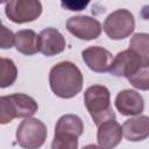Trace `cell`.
I'll use <instances>...</instances> for the list:
<instances>
[{"label": "cell", "mask_w": 149, "mask_h": 149, "mask_svg": "<svg viewBox=\"0 0 149 149\" xmlns=\"http://www.w3.org/2000/svg\"><path fill=\"white\" fill-rule=\"evenodd\" d=\"M102 28L111 40H123L134 31L135 20L128 9L120 8L112 12L105 19Z\"/></svg>", "instance_id": "5b68a950"}, {"label": "cell", "mask_w": 149, "mask_h": 149, "mask_svg": "<svg viewBox=\"0 0 149 149\" xmlns=\"http://www.w3.org/2000/svg\"><path fill=\"white\" fill-rule=\"evenodd\" d=\"M83 73L72 62H59L49 72L50 88L55 95L70 99L76 97L83 88Z\"/></svg>", "instance_id": "6da1fadb"}, {"label": "cell", "mask_w": 149, "mask_h": 149, "mask_svg": "<svg viewBox=\"0 0 149 149\" xmlns=\"http://www.w3.org/2000/svg\"><path fill=\"white\" fill-rule=\"evenodd\" d=\"M142 65L143 64L140 57L132 49H127L115 55L108 72L115 77L128 78L132 74H134Z\"/></svg>", "instance_id": "ba28073f"}, {"label": "cell", "mask_w": 149, "mask_h": 149, "mask_svg": "<svg viewBox=\"0 0 149 149\" xmlns=\"http://www.w3.org/2000/svg\"><path fill=\"white\" fill-rule=\"evenodd\" d=\"M84 104L97 126H100L107 120L115 119V113L111 105L109 90L104 85L87 87L84 92Z\"/></svg>", "instance_id": "7a4b0ae2"}, {"label": "cell", "mask_w": 149, "mask_h": 149, "mask_svg": "<svg viewBox=\"0 0 149 149\" xmlns=\"http://www.w3.org/2000/svg\"><path fill=\"white\" fill-rule=\"evenodd\" d=\"M47 126L38 119L27 118L16 129V141L23 149H38L47 140Z\"/></svg>", "instance_id": "277c9868"}, {"label": "cell", "mask_w": 149, "mask_h": 149, "mask_svg": "<svg viewBox=\"0 0 149 149\" xmlns=\"http://www.w3.org/2000/svg\"><path fill=\"white\" fill-rule=\"evenodd\" d=\"M40 52L50 57L64 51L66 42L62 33L56 28H45L38 34Z\"/></svg>", "instance_id": "8fae6325"}, {"label": "cell", "mask_w": 149, "mask_h": 149, "mask_svg": "<svg viewBox=\"0 0 149 149\" xmlns=\"http://www.w3.org/2000/svg\"><path fill=\"white\" fill-rule=\"evenodd\" d=\"M0 45L2 49L12 48L15 43V34L9 30L6 26H1V34H0Z\"/></svg>", "instance_id": "ffe728a7"}, {"label": "cell", "mask_w": 149, "mask_h": 149, "mask_svg": "<svg viewBox=\"0 0 149 149\" xmlns=\"http://www.w3.org/2000/svg\"><path fill=\"white\" fill-rule=\"evenodd\" d=\"M38 109L34 98L24 93H14L0 98V123L6 125L16 118H30Z\"/></svg>", "instance_id": "3957f363"}, {"label": "cell", "mask_w": 149, "mask_h": 149, "mask_svg": "<svg viewBox=\"0 0 149 149\" xmlns=\"http://www.w3.org/2000/svg\"><path fill=\"white\" fill-rule=\"evenodd\" d=\"M81 149H102V148L99 146H95V144H87V146L83 147Z\"/></svg>", "instance_id": "7402d4cb"}, {"label": "cell", "mask_w": 149, "mask_h": 149, "mask_svg": "<svg viewBox=\"0 0 149 149\" xmlns=\"http://www.w3.org/2000/svg\"><path fill=\"white\" fill-rule=\"evenodd\" d=\"M51 149H78V137L65 133H55Z\"/></svg>", "instance_id": "d6986e66"}, {"label": "cell", "mask_w": 149, "mask_h": 149, "mask_svg": "<svg viewBox=\"0 0 149 149\" xmlns=\"http://www.w3.org/2000/svg\"><path fill=\"white\" fill-rule=\"evenodd\" d=\"M127 79L135 88L141 91H149V65H142L134 74Z\"/></svg>", "instance_id": "ac0fdd59"}, {"label": "cell", "mask_w": 149, "mask_h": 149, "mask_svg": "<svg viewBox=\"0 0 149 149\" xmlns=\"http://www.w3.org/2000/svg\"><path fill=\"white\" fill-rule=\"evenodd\" d=\"M66 29L74 37L84 41L95 40L101 34V23L87 15L71 16L66 21Z\"/></svg>", "instance_id": "52a82bcc"}, {"label": "cell", "mask_w": 149, "mask_h": 149, "mask_svg": "<svg viewBox=\"0 0 149 149\" xmlns=\"http://www.w3.org/2000/svg\"><path fill=\"white\" fill-rule=\"evenodd\" d=\"M63 6H66L70 8V10H80L83 7H85L87 5V2H78V3H73V2H62Z\"/></svg>", "instance_id": "44dd1931"}, {"label": "cell", "mask_w": 149, "mask_h": 149, "mask_svg": "<svg viewBox=\"0 0 149 149\" xmlns=\"http://www.w3.org/2000/svg\"><path fill=\"white\" fill-rule=\"evenodd\" d=\"M123 136L132 142L143 141L149 137V116L136 115L126 120L122 125Z\"/></svg>", "instance_id": "4fadbf2b"}, {"label": "cell", "mask_w": 149, "mask_h": 149, "mask_svg": "<svg viewBox=\"0 0 149 149\" xmlns=\"http://www.w3.org/2000/svg\"><path fill=\"white\" fill-rule=\"evenodd\" d=\"M15 49L27 56L35 55L40 51L38 35L31 29H22L15 33Z\"/></svg>", "instance_id": "5bb4252c"}, {"label": "cell", "mask_w": 149, "mask_h": 149, "mask_svg": "<svg viewBox=\"0 0 149 149\" xmlns=\"http://www.w3.org/2000/svg\"><path fill=\"white\" fill-rule=\"evenodd\" d=\"M129 49H132L140 57L143 65H149V34H134L129 42Z\"/></svg>", "instance_id": "2e32d148"}, {"label": "cell", "mask_w": 149, "mask_h": 149, "mask_svg": "<svg viewBox=\"0 0 149 149\" xmlns=\"http://www.w3.org/2000/svg\"><path fill=\"white\" fill-rule=\"evenodd\" d=\"M83 132H84V123L81 119L76 114L62 115L55 126V133L71 134L77 137H79L83 134Z\"/></svg>", "instance_id": "9a60e30c"}, {"label": "cell", "mask_w": 149, "mask_h": 149, "mask_svg": "<svg viewBox=\"0 0 149 149\" xmlns=\"http://www.w3.org/2000/svg\"><path fill=\"white\" fill-rule=\"evenodd\" d=\"M122 136V127L115 119L107 120L98 126L97 140L99 147L102 149H114L121 142Z\"/></svg>", "instance_id": "7c38bea8"}, {"label": "cell", "mask_w": 149, "mask_h": 149, "mask_svg": "<svg viewBox=\"0 0 149 149\" xmlns=\"http://www.w3.org/2000/svg\"><path fill=\"white\" fill-rule=\"evenodd\" d=\"M17 77V68L15 63L6 57L1 58V79H0V87L6 88L14 84Z\"/></svg>", "instance_id": "e0dca14e"}, {"label": "cell", "mask_w": 149, "mask_h": 149, "mask_svg": "<svg viewBox=\"0 0 149 149\" xmlns=\"http://www.w3.org/2000/svg\"><path fill=\"white\" fill-rule=\"evenodd\" d=\"M115 107L125 116H136L143 112L144 101L142 95L134 90H122L115 97Z\"/></svg>", "instance_id": "30bf717a"}, {"label": "cell", "mask_w": 149, "mask_h": 149, "mask_svg": "<svg viewBox=\"0 0 149 149\" xmlns=\"http://www.w3.org/2000/svg\"><path fill=\"white\" fill-rule=\"evenodd\" d=\"M81 57L87 68L94 72H108L113 62V55L105 48L92 45L81 51Z\"/></svg>", "instance_id": "9c48e42d"}, {"label": "cell", "mask_w": 149, "mask_h": 149, "mask_svg": "<svg viewBox=\"0 0 149 149\" xmlns=\"http://www.w3.org/2000/svg\"><path fill=\"white\" fill-rule=\"evenodd\" d=\"M42 13L38 0H12L5 3V14L14 23H26L36 20Z\"/></svg>", "instance_id": "8992f818"}]
</instances>
